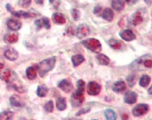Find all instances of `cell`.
<instances>
[{"label":"cell","mask_w":152,"mask_h":120,"mask_svg":"<svg viewBox=\"0 0 152 120\" xmlns=\"http://www.w3.org/2000/svg\"><path fill=\"white\" fill-rule=\"evenodd\" d=\"M56 58V56H52L50 58L44 59L37 65V69L40 77H43L47 75L49 72L53 70L55 66Z\"/></svg>","instance_id":"6da1fadb"},{"label":"cell","mask_w":152,"mask_h":120,"mask_svg":"<svg viewBox=\"0 0 152 120\" xmlns=\"http://www.w3.org/2000/svg\"><path fill=\"white\" fill-rule=\"evenodd\" d=\"M81 43L86 47L88 50L93 53H99L102 50V46L101 43L98 40L95 39V38H89L86 39L85 40H82Z\"/></svg>","instance_id":"7a4b0ae2"},{"label":"cell","mask_w":152,"mask_h":120,"mask_svg":"<svg viewBox=\"0 0 152 120\" xmlns=\"http://www.w3.org/2000/svg\"><path fill=\"white\" fill-rule=\"evenodd\" d=\"M149 111V106L146 103H140L133 108L132 114L135 117H140L145 115Z\"/></svg>","instance_id":"3957f363"},{"label":"cell","mask_w":152,"mask_h":120,"mask_svg":"<svg viewBox=\"0 0 152 120\" xmlns=\"http://www.w3.org/2000/svg\"><path fill=\"white\" fill-rule=\"evenodd\" d=\"M101 86L95 81H90L87 86V92L89 95L97 96L100 93Z\"/></svg>","instance_id":"277c9868"},{"label":"cell","mask_w":152,"mask_h":120,"mask_svg":"<svg viewBox=\"0 0 152 120\" xmlns=\"http://www.w3.org/2000/svg\"><path fill=\"white\" fill-rule=\"evenodd\" d=\"M90 28H89V26L88 24H81L76 29L75 35L78 38L81 39V38H85V37L88 36L90 34Z\"/></svg>","instance_id":"5b68a950"},{"label":"cell","mask_w":152,"mask_h":120,"mask_svg":"<svg viewBox=\"0 0 152 120\" xmlns=\"http://www.w3.org/2000/svg\"><path fill=\"white\" fill-rule=\"evenodd\" d=\"M6 9H7V10L9 11V12H10L13 15L18 18H32L35 16V15L31 14L30 12H24V11H15L14 9H12L11 5H9V4H7V5H6Z\"/></svg>","instance_id":"8992f818"},{"label":"cell","mask_w":152,"mask_h":120,"mask_svg":"<svg viewBox=\"0 0 152 120\" xmlns=\"http://www.w3.org/2000/svg\"><path fill=\"white\" fill-rule=\"evenodd\" d=\"M58 88H60L65 93H69L72 91L73 84L71 81L68 79H63L58 83Z\"/></svg>","instance_id":"52a82bcc"},{"label":"cell","mask_w":152,"mask_h":120,"mask_svg":"<svg viewBox=\"0 0 152 120\" xmlns=\"http://www.w3.org/2000/svg\"><path fill=\"white\" fill-rule=\"evenodd\" d=\"M84 100H85V96H84V94H78L75 91L74 93L72 95V104L73 106H81V103H83Z\"/></svg>","instance_id":"ba28073f"},{"label":"cell","mask_w":152,"mask_h":120,"mask_svg":"<svg viewBox=\"0 0 152 120\" xmlns=\"http://www.w3.org/2000/svg\"><path fill=\"white\" fill-rule=\"evenodd\" d=\"M119 35L123 40L127 42L132 41L136 39V36L131 30H124V31L119 32Z\"/></svg>","instance_id":"9c48e42d"},{"label":"cell","mask_w":152,"mask_h":120,"mask_svg":"<svg viewBox=\"0 0 152 120\" xmlns=\"http://www.w3.org/2000/svg\"><path fill=\"white\" fill-rule=\"evenodd\" d=\"M137 98H138V95L134 91H129L126 93V94L124 96V101L126 103L128 104H134L136 103Z\"/></svg>","instance_id":"30bf717a"},{"label":"cell","mask_w":152,"mask_h":120,"mask_svg":"<svg viewBox=\"0 0 152 120\" xmlns=\"http://www.w3.org/2000/svg\"><path fill=\"white\" fill-rule=\"evenodd\" d=\"M21 22L17 19H12L10 18L7 21V26L8 28L11 31H18L19 29H21Z\"/></svg>","instance_id":"8fae6325"},{"label":"cell","mask_w":152,"mask_h":120,"mask_svg":"<svg viewBox=\"0 0 152 120\" xmlns=\"http://www.w3.org/2000/svg\"><path fill=\"white\" fill-rule=\"evenodd\" d=\"M4 56L10 61H15L18 58V53L13 48H9L4 52Z\"/></svg>","instance_id":"7c38bea8"},{"label":"cell","mask_w":152,"mask_h":120,"mask_svg":"<svg viewBox=\"0 0 152 120\" xmlns=\"http://www.w3.org/2000/svg\"><path fill=\"white\" fill-rule=\"evenodd\" d=\"M35 25L39 28H46V29H50V27H51V24H50V21L49 20V18L46 17H43L40 19H38L36 20L34 22Z\"/></svg>","instance_id":"4fadbf2b"},{"label":"cell","mask_w":152,"mask_h":120,"mask_svg":"<svg viewBox=\"0 0 152 120\" xmlns=\"http://www.w3.org/2000/svg\"><path fill=\"white\" fill-rule=\"evenodd\" d=\"M126 83H125L123 81H122V80L114 83L112 87L113 91L114 92L118 93V94H119V93L123 92V91L126 90Z\"/></svg>","instance_id":"5bb4252c"},{"label":"cell","mask_w":152,"mask_h":120,"mask_svg":"<svg viewBox=\"0 0 152 120\" xmlns=\"http://www.w3.org/2000/svg\"><path fill=\"white\" fill-rule=\"evenodd\" d=\"M10 103L12 106L15 107H23L24 106V102L21 97L17 95H12L10 97Z\"/></svg>","instance_id":"9a60e30c"},{"label":"cell","mask_w":152,"mask_h":120,"mask_svg":"<svg viewBox=\"0 0 152 120\" xmlns=\"http://www.w3.org/2000/svg\"><path fill=\"white\" fill-rule=\"evenodd\" d=\"M142 21H143V17H142V15L140 12H135L132 15L131 21L133 25H138V24H140L142 22Z\"/></svg>","instance_id":"2e32d148"},{"label":"cell","mask_w":152,"mask_h":120,"mask_svg":"<svg viewBox=\"0 0 152 120\" xmlns=\"http://www.w3.org/2000/svg\"><path fill=\"white\" fill-rule=\"evenodd\" d=\"M56 106L57 110L59 111H63L67 108V103H66V100L65 97H59L56 100Z\"/></svg>","instance_id":"e0dca14e"},{"label":"cell","mask_w":152,"mask_h":120,"mask_svg":"<svg viewBox=\"0 0 152 120\" xmlns=\"http://www.w3.org/2000/svg\"><path fill=\"white\" fill-rule=\"evenodd\" d=\"M18 40V35L17 34H8L4 36V41L6 43L12 44Z\"/></svg>","instance_id":"ac0fdd59"},{"label":"cell","mask_w":152,"mask_h":120,"mask_svg":"<svg viewBox=\"0 0 152 120\" xmlns=\"http://www.w3.org/2000/svg\"><path fill=\"white\" fill-rule=\"evenodd\" d=\"M52 20L53 23L56 24H63L66 23V18L61 13H54L52 15Z\"/></svg>","instance_id":"d6986e66"},{"label":"cell","mask_w":152,"mask_h":120,"mask_svg":"<svg viewBox=\"0 0 152 120\" xmlns=\"http://www.w3.org/2000/svg\"><path fill=\"white\" fill-rule=\"evenodd\" d=\"M114 17V13L112 9L107 8L102 12V18L107 21H112Z\"/></svg>","instance_id":"ffe728a7"},{"label":"cell","mask_w":152,"mask_h":120,"mask_svg":"<svg viewBox=\"0 0 152 120\" xmlns=\"http://www.w3.org/2000/svg\"><path fill=\"white\" fill-rule=\"evenodd\" d=\"M96 59L100 65H109L110 63V59L104 54H98L96 56Z\"/></svg>","instance_id":"44dd1931"},{"label":"cell","mask_w":152,"mask_h":120,"mask_svg":"<svg viewBox=\"0 0 152 120\" xmlns=\"http://www.w3.org/2000/svg\"><path fill=\"white\" fill-rule=\"evenodd\" d=\"M111 5L113 9L116 11H121L124 9L125 2L123 0H112Z\"/></svg>","instance_id":"7402d4cb"},{"label":"cell","mask_w":152,"mask_h":120,"mask_svg":"<svg viewBox=\"0 0 152 120\" xmlns=\"http://www.w3.org/2000/svg\"><path fill=\"white\" fill-rule=\"evenodd\" d=\"M108 43H109V46H110L111 48L113 49V50H121L122 46H123V44L124 43H123L122 41H120V40H114V39H111L110 40L109 42H108Z\"/></svg>","instance_id":"603a6c76"},{"label":"cell","mask_w":152,"mask_h":120,"mask_svg":"<svg viewBox=\"0 0 152 120\" xmlns=\"http://www.w3.org/2000/svg\"><path fill=\"white\" fill-rule=\"evenodd\" d=\"M84 61H85V57L82 55H80V54H77V55H75L72 57V62L75 67H77L79 65H81Z\"/></svg>","instance_id":"cb8c5ba5"},{"label":"cell","mask_w":152,"mask_h":120,"mask_svg":"<svg viewBox=\"0 0 152 120\" xmlns=\"http://www.w3.org/2000/svg\"><path fill=\"white\" fill-rule=\"evenodd\" d=\"M26 76L29 80H34L37 78V69L34 66L28 67L26 70Z\"/></svg>","instance_id":"d4e9b609"},{"label":"cell","mask_w":152,"mask_h":120,"mask_svg":"<svg viewBox=\"0 0 152 120\" xmlns=\"http://www.w3.org/2000/svg\"><path fill=\"white\" fill-rule=\"evenodd\" d=\"M104 116L107 120H116L117 119L116 113L112 109H107L104 111Z\"/></svg>","instance_id":"484cf974"},{"label":"cell","mask_w":152,"mask_h":120,"mask_svg":"<svg viewBox=\"0 0 152 120\" xmlns=\"http://www.w3.org/2000/svg\"><path fill=\"white\" fill-rule=\"evenodd\" d=\"M151 77L148 75H144L141 77L140 80H139V85L142 88H147L148 86L149 85L151 82Z\"/></svg>","instance_id":"4316f807"},{"label":"cell","mask_w":152,"mask_h":120,"mask_svg":"<svg viewBox=\"0 0 152 120\" xmlns=\"http://www.w3.org/2000/svg\"><path fill=\"white\" fill-rule=\"evenodd\" d=\"M48 93V88L45 85L38 86L37 89V95L40 97H45Z\"/></svg>","instance_id":"83f0119b"},{"label":"cell","mask_w":152,"mask_h":120,"mask_svg":"<svg viewBox=\"0 0 152 120\" xmlns=\"http://www.w3.org/2000/svg\"><path fill=\"white\" fill-rule=\"evenodd\" d=\"M14 117V113L9 110L3 111L0 113V120H9L12 119Z\"/></svg>","instance_id":"f1b7e54d"},{"label":"cell","mask_w":152,"mask_h":120,"mask_svg":"<svg viewBox=\"0 0 152 120\" xmlns=\"http://www.w3.org/2000/svg\"><path fill=\"white\" fill-rule=\"evenodd\" d=\"M85 89V83L83 80H78L77 81V90L75 91L76 93L78 94H84Z\"/></svg>","instance_id":"f546056e"},{"label":"cell","mask_w":152,"mask_h":120,"mask_svg":"<svg viewBox=\"0 0 152 120\" xmlns=\"http://www.w3.org/2000/svg\"><path fill=\"white\" fill-rule=\"evenodd\" d=\"M137 78L135 75H129L128 77H126V81L128 82V85L129 86L130 88H132L133 86L135 85V83H136Z\"/></svg>","instance_id":"4dcf8cb0"},{"label":"cell","mask_w":152,"mask_h":120,"mask_svg":"<svg viewBox=\"0 0 152 120\" xmlns=\"http://www.w3.org/2000/svg\"><path fill=\"white\" fill-rule=\"evenodd\" d=\"M11 77H12V73H11L10 70H6L0 75V78L2 79V81H5V82H9L10 81Z\"/></svg>","instance_id":"1f68e13d"},{"label":"cell","mask_w":152,"mask_h":120,"mask_svg":"<svg viewBox=\"0 0 152 120\" xmlns=\"http://www.w3.org/2000/svg\"><path fill=\"white\" fill-rule=\"evenodd\" d=\"M12 90H14V91H17L18 93H24L25 92V88L23 87V86L20 85V84H15V83H12L10 86H9Z\"/></svg>","instance_id":"d6a6232c"},{"label":"cell","mask_w":152,"mask_h":120,"mask_svg":"<svg viewBox=\"0 0 152 120\" xmlns=\"http://www.w3.org/2000/svg\"><path fill=\"white\" fill-rule=\"evenodd\" d=\"M44 109L47 113H52L54 110L53 102L52 100H50L47 103H46V104L44 105Z\"/></svg>","instance_id":"836d02e7"},{"label":"cell","mask_w":152,"mask_h":120,"mask_svg":"<svg viewBox=\"0 0 152 120\" xmlns=\"http://www.w3.org/2000/svg\"><path fill=\"white\" fill-rule=\"evenodd\" d=\"M72 16L75 21H78L80 18V12L78 9H74L72 10Z\"/></svg>","instance_id":"e575fe53"},{"label":"cell","mask_w":152,"mask_h":120,"mask_svg":"<svg viewBox=\"0 0 152 120\" xmlns=\"http://www.w3.org/2000/svg\"><path fill=\"white\" fill-rule=\"evenodd\" d=\"M31 3V0H19L18 4L23 8H28Z\"/></svg>","instance_id":"d590c367"},{"label":"cell","mask_w":152,"mask_h":120,"mask_svg":"<svg viewBox=\"0 0 152 120\" xmlns=\"http://www.w3.org/2000/svg\"><path fill=\"white\" fill-rule=\"evenodd\" d=\"M144 65H145V67L148 68V69H151L152 67V60L149 59H145V61L143 62Z\"/></svg>","instance_id":"8d00e7d4"},{"label":"cell","mask_w":152,"mask_h":120,"mask_svg":"<svg viewBox=\"0 0 152 120\" xmlns=\"http://www.w3.org/2000/svg\"><path fill=\"white\" fill-rule=\"evenodd\" d=\"M101 12H102V8L100 6H96L94 9V14L96 15H100Z\"/></svg>","instance_id":"74e56055"},{"label":"cell","mask_w":152,"mask_h":120,"mask_svg":"<svg viewBox=\"0 0 152 120\" xmlns=\"http://www.w3.org/2000/svg\"><path fill=\"white\" fill-rule=\"evenodd\" d=\"M91 109L90 108H87V109H84V110H81V111H79L78 113H76V116H81L82 114H85V113H88V112L90 111Z\"/></svg>","instance_id":"f35d334b"},{"label":"cell","mask_w":152,"mask_h":120,"mask_svg":"<svg viewBox=\"0 0 152 120\" xmlns=\"http://www.w3.org/2000/svg\"><path fill=\"white\" fill-rule=\"evenodd\" d=\"M120 23H122V24H120V27H124V25H125V21H124V19L123 18H122V19H120V21H119V24H120Z\"/></svg>","instance_id":"ab89813d"},{"label":"cell","mask_w":152,"mask_h":120,"mask_svg":"<svg viewBox=\"0 0 152 120\" xmlns=\"http://www.w3.org/2000/svg\"><path fill=\"white\" fill-rule=\"evenodd\" d=\"M34 1L37 4H39V5H42L43 3V0H34Z\"/></svg>","instance_id":"60d3db41"},{"label":"cell","mask_w":152,"mask_h":120,"mask_svg":"<svg viewBox=\"0 0 152 120\" xmlns=\"http://www.w3.org/2000/svg\"><path fill=\"white\" fill-rule=\"evenodd\" d=\"M122 119H128L129 116L126 115V114H123V115L122 116Z\"/></svg>","instance_id":"b9f144b4"},{"label":"cell","mask_w":152,"mask_h":120,"mask_svg":"<svg viewBox=\"0 0 152 120\" xmlns=\"http://www.w3.org/2000/svg\"><path fill=\"white\" fill-rule=\"evenodd\" d=\"M3 67H4V65L2 63H0V71L2 70V69H3Z\"/></svg>","instance_id":"7bdbcfd3"},{"label":"cell","mask_w":152,"mask_h":120,"mask_svg":"<svg viewBox=\"0 0 152 120\" xmlns=\"http://www.w3.org/2000/svg\"><path fill=\"white\" fill-rule=\"evenodd\" d=\"M148 94H151L152 93H151V87H150V88H149V89H148Z\"/></svg>","instance_id":"ee69618b"},{"label":"cell","mask_w":152,"mask_h":120,"mask_svg":"<svg viewBox=\"0 0 152 120\" xmlns=\"http://www.w3.org/2000/svg\"><path fill=\"white\" fill-rule=\"evenodd\" d=\"M53 1L54 0H50V3H53Z\"/></svg>","instance_id":"f6af8a7d"},{"label":"cell","mask_w":152,"mask_h":120,"mask_svg":"<svg viewBox=\"0 0 152 120\" xmlns=\"http://www.w3.org/2000/svg\"><path fill=\"white\" fill-rule=\"evenodd\" d=\"M125 1H126V2H129L130 1H131V0H125Z\"/></svg>","instance_id":"bcb514c9"}]
</instances>
